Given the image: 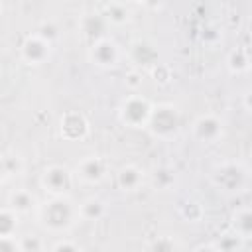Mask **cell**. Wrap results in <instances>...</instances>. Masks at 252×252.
<instances>
[{"label":"cell","mask_w":252,"mask_h":252,"mask_svg":"<svg viewBox=\"0 0 252 252\" xmlns=\"http://www.w3.org/2000/svg\"><path fill=\"white\" fill-rule=\"evenodd\" d=\"M39 226L49 234H65L79 220V205L71 197H47L35 211Z\"/></svg>","instance_id":"6da1fadb"},{"label":"cell","mask_w":252,"mask_h":252,"mask_svg":"<svg viewBox=\"0 0 252 252\" xmlns=\"http://www.w3.org/2000/svg\"><path fill=\"white\" fill-rule=\"evenodd\" d=\"M209 179H211V185L219 193L234 197V195L248 191V187L252 183V173L242 161L224 159V161H219L211 167Z\"/></svg>","instance_id":"7a4b0ae2"},{"label":"cell","mask_w":252,"mask_h":252,"mask_svg":"<svg viewBox=\"0 0 252 252\" xmlns=\"http://www.w3.org/2000/svg\"><path fill=\"white\" fill-rule=\"evenodd\" d=\"M154 106L156 104H152V100L146 98L144 94H138V93L126 94L118 104V120L126 128H134V130L148 128Z\"/></svg>","instance_id":"3957f363"},{"label":"cell","mask_w":252,"mask_h":252,"mask_svg":"<svg viewBox=\"0 0 252 252\" xmlns=\"http://www.w3.org/2000/svg\"><path fill=\"white\" fill-rule=\"evenodd\" d=\"M146 130L158 140H163V142L173 140L181 130V114L177 106H173L171 102L156 104Z\"/></svg>","instance_id":"277c9868"},{"label":"cell","mask_w":252,"mask_h":252,"mask_svg":"<svg viewBox=\"0 0 252 252\" xmlns=\"http://www.w3.org/2000/svg\"><path fill=\"white\" fill-rule=\"evenodd\" d=\"M75 183V171L61 163L45 165L39 173V187L47 193V197H69Z\"/></svg>","instance_id":"5b68a950"},{"label":"cell","mask_w":252,"mask_h":252,"mask_svg":"<svg viewBox=\"0 0 252 252\" xmlns=\"http://www.w3.org/2000/svg\"><path fill=\"white\" fill-rule=\"evenodd\" d=\"M51 53H53V41L47 39L45 35H41L39 32L28 33L22 39L20 47H18L20 59L26 65H30V67H39V65L47 63L49 57H51Z\"/></svg>","instance_id":"8992f818"},{"label":"cell","mask_w":252,"mask_h":252,"mask_svg":"<svg viewBox=\"0 0 252 252\" xmlns=\"http://www.w3.org/2000/svg\"><path fill=\"white\" fill-rule=\"evenodd\" d=\"M87 59H89L91 65H94V67H98L102 71H108V69H114V67L120 65L122 49L116 43V39H112L110 35H104V37L89 43Z\"/></svg>","instance_id":"52a82bcc"},{"label":"cell","mask_w":252,"mask_h":252,"mask_svg":"<svg viewBox=\"0 0 252 252\" xmlns=\"http://www.w3.org/2000/svg\"><path fill=\"white\" fill-rule=\"evenodd\" d=\"M191 134L199 144H217L224 136V120L217 112H203L193 120Z\"/></svg>","instance_id":"ba28073f"},{"label":"cell","mask_w":252,"mask_h":252,"mask_svg":"<svg viewBox=\"0 0 252 252\" xmlns=\"http://www.w3.org/2000/svg\"><path fill=\"white\" fill-rule=\"evenodd\" d=\"M73 171H75L77 181L87 183V185H98L108 175V161L98 154H89V156H83L75 163Z\"/></svg>","instance_id":"9c48e42d"},{"label":"cell","mask_w":252,"mask_h":252,"mask_svg":"<svg viewBox=\"0 0 252 252\" xmlns=\"http://www.w3.org/2000/svg\"><path fill=\"white\" fill-rule=\"evenodd\" d=\"M91 124L79 110H69L59 116V136L67 142H81L89 136Z\"/></svg>","instance_id":"30bf717a"},{"label":"cell","mask_w":252,"mask_h":252,"mask_svg":"<svg viewBox=\"0 0 252 252\" xmlns=\"http://www.w3.org/2000/svg\"><path fill=\"white\" fill-rule=\"evenodd\" d=\"M114 181H116V187L120 191H124V193H136L148 181V173L140 165H136V163H126V165H122L116 171Z\"/></svg>","instance_id":"8fae6325"},{"label":"cell","mask_w":252,"mask_h":252,"mask_svg":"<svg viewBox=\"0 0 252 252\" xmlns=\"http://www.w3.org/2000/svg\"><path fill=\"white\" fill-rule=\"evenodd\" d=\"M128 57L134 61L136 69L140 67H146V65H152L156 67V59H158V49H156V43L150 41V39H136L130 43L128 47Z\"/></svg>","instance_id":"7c38bea8"},{"label":"cell","mask_w":252,"mask_h":252,"mask_svg":"<svg viewBox=\"0 0 252 252\" xmlns=\"http://www.w3.org/2000/svg\"><path fill=\"white\" fill-rule=\"evenodd\" d=\"M98 12L104 18V22L114 28H122L132 20V10L124 2H106L98 8Z\"/></svg>","instance_id":"4fadbf2b"},{"label":"cell","mask_w":252,"mask_h":252,"mask_svg":"<svg viewBox=\"0 0 252 252\" xmlns=\"http://www.w3.org/2000/svg\"><path fill=\"white\" fill-rule=\"evenodd\" d=\"M12 211H16L18 215H28L32 211H37L39 207V201L37 197L30 191V189H14L8 197V203H6Z\"/></svg>","instance_id":"5bb4252c"},{"label":"cell","mask_w":252,"mask_h":252,"mask_svg":"<svg viewBox=\"0 0 252 252\" xmlns=\"http://www.w3.org/2000/svg\"><path fill=\"white\" fill-rule=\"evenodd\" d=\"M79 213H81V220L96 222L108 215V203L104 199L93 195V197H87L79 203Z\"/></svg>","instance_id":"9a60e30c"},{"label":"cell","mask_w":252,"mask_h":252,"mask_svg":"<svg viewBox=\"0 0 252 252\" xmlns=\"http://www.w3.org/2000/svg\"><path fill=\"white\" fill-rule=\"evenodd\" d=\"M106 26H108V24H106L104 18L100 16V12L85 14V16L81 18V32H83L85 37L91 39V43L106 35V33H104V28H106Z\"/></svg>","instance_id":"2e32d148"},{"label":"cell","mask_w":252,"mask_h":252,"mask_svg":"<svg viewBox=\"0 0 252 252\" xmlns=\"http://www.w3.org/2000/svg\"><path fill=\"white\" fill-rule=\"evenodd\" d=\"M244 240L252 238V207H240L230 215V226Z\"/></svg>","instance_id":"e0dca14e"},{"label":"cell","mask_w":252,"mask_h":252,"mask_svg":"<svg viewBox=\"0 0 252 252\" xmlns=\"http://www.w3.org/2000/svg\"><path fill=\"white\" fill-rule=\"evenodd\" d=\"M175 179H177V173L169 165H158L148 175V181L152 183V187L156 191H167V189H171L175 185Z\"/></svg>","instance_id":"ac0fdd59"},{"label":"cell","mask_w":252,"mask_h":252,"mask_svg":"<svg viewBox=\"0 0 252 252\" xmlns=\"http://www.w3.org/2000/svg\"><path fill=\"white\" fill-rule=\"evenodd\" d=\"M226 67L230 73L234 75H240V73H246L252 69V59H250V51L244 49V47H234L228 51L226 55Z\"/></svg>","instance_id":"d6986e66"},{"label":"cell","mask_w":252,"mask_h":252,"mask_svg":"<svg viewBox=\"0 0 252 252\" xmlns=\"http://www.w3.org/2000/svg\"><path fill=\"white\" fill-rule=\"evenodd\" d=\"M0 171H2V183H8L10 179L20 177L22 171H24V158H22L20 154H16V152L4 154V156H2Z\"/></svg>","instance_id":"ffe728a7"},{"label":"cell","mask_w":252,"mask_h":252,"mask_svg":"<svg viewBox=\"0 0 252 252\" xmlns=\"http://www.w3.org/2000/svg\"><path fill=\"white\" fill-rule=\"evenodd\" d=\"M144 252H181V244L173 234H156L146 242Z\"/></svg>","instance_id":"44dd1931"},{"label":"cell","mask_w":252,"mask_h":252,"mask_svg":"<svg viewBox=\"0 0 252 252\" xmlns=\"http://www.w3.org/2000/svg\"><path fill=\"white\" fill-rule=\"evenodd\" d=\"M244 238L238 236L232 228H226L224 232L219 234V238L215 240V246L220 250V252H240L242 246H244Z\"/></svg>","instance_id":"7402d4cb"},{"label":"cell","mask_w":252,"mask_h":252,"mask_svg":"<svg viewBox=\"0 0 252 252\" xmlns=\"http://www.w3.org/2000/svg\"><path fill=\"white\" fill-rule=\"evenodd\" d=\"M18 224H20V215L16 211H12L8 205H4L0 211V238L16 236Z\"/></svg>","instance_id":"603a6c76"},{"label":"cell","mask_w":252,"mask_h":252,"mask_svg":"<svg viewBox=\"0 0 252 252\" xmlns=\"http://www.w3.org/2000/svg\"><path fill=\"white\" fill-rule=\"evenodd\" d=\"M181 217L187 220V222H199L205 215V209L201 207L199 201H193V199H187L183 205H181Z\"/></svg>","instance_id":"cb8c5ba5"},{"label":"cell","mask_w":252,"mask_h":252,"mask_svg":"<svg viewBox=\"0 0 252 252\" xmlns=\"http://www.w3.org/2000/svg\"><path fill=\"white\" fill-rule=\"evenodd\" d=\"M49 252H83V246L79 242H75L73 238H59L53 242Z\"/></svg>","instance_id":"d4e9b609"},{"label":"cell","mask_w":252,"mask_h":252,"mask_svg":"<svg viewBox=\"0 0 252 252\" xmlns=\"http://www.w3.org/2000/svg\"><path fill=\"white\" fill-rule=\"evenodd\" d=\"M20 240H22V246H24L26 252H43V248H45L43 238L35 236V234H26Z\"/></svg>","instance_id":"484cf974"},{"label":"cell","mask_w":252,"mask_h":252,"mask_svg":"<svg viewBox=\"0 0 252 252\" xmlns=\"http://www.w3.org/2000/svg\"><path fill=\"white\" fill-rule=\"evenodd\" d=\"M0 252H26L20 236H4L0 238Z\"/></svg>","instance_id":"4316f807"},{"label":"cell","mask_w":252,"mask_h":252,"mask_svg":"<svg viewBox=\"0 0 252 252\" xmlns=\"http://www.w3.org/2000/svg\"><path fill=\"white\" fill-rule=\"evenodd\" d=\"M124 83H126V87H128L130 91H138V89L142 87V83H144V75H142V71L134 67L132 71H128V73H126Z\"/></svg>","instance_id":"83f0119b"},{"label":"cell","mask_w":252,"mask_h":252,"mask_svg":"<svg viewBox=\"0 0 252 252\" xmlns=\"http://www.w3.org/2000/svg\"><path fill=\"white\" fill-rule=\"evenodd\" d=\"M242 106H244L248 112H252V89H248V91L242 94Z\"/></svg>","instance_id":"f1b7e54d"},{"label":"cell","mask_w":252,"mask_h":252,"mask_svg":"<svg viewBox=\"0 0 252 252\" xmlns=\"http://www.w3.org/2000/svg\"><path fill=\"white\" fill-rule=\"evenodd\" d=\"M193 252H220V250L215 246V242H207V244H199Z\"/></svg>","instance_id":"f546056e"},{"label":"cell","mask_w":252,"mask_h":252,"mask_svg":"<svg viewBox=\"0 0 252 252\" xmlns=\"http://www.w3.org/2000/svg\"><path fill=\"white\" fill-rule=\"evenodd\" d=\"M246 32H248V35L252 37V16L246 20Z\"/></svg>","instance_id":"4dcf8cb0"}]
</instances>
